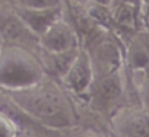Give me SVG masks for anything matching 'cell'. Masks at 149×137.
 I'll list each match as a JSON object with an SVG mask.
<instances>
[{"mask_svg": "<svg viewBox=\"0 0 149 137\" xmlns=\"http://www.w3.org/2000/svg\"><path fill=\"white\" fill-rule=\"evenodd\" d=\"M13 3L12 1H0V36H3L4 32L9 26L11 21L15 19Z\"/></svg>", "mask_w": 149, "mask_h": 137, "instance_id": "7c38bea8", "label": "cell"}, {"mask_svg": "<svg viewBox=\"0 0 149 137\" xmlns=\"http://www.w3.org/2000/svg\"><path fill=\"white\" fill-rule=\"evenodd\" d=\"M38 46L44 50L59 53L81 48L82 41L74 25L62 15L38 37Z\"/></svg>", "mask_w": 149, "mask_h": 137, "instance_id": "8992f818", "label": "cell"}, {"mask_svg": "<svg viewBox=\"0 0 149 137\" xmlns=\"http://www.w3.org/2000/svg\"><path fill=\"white\" fill-rule=\"evenodd\" d=\"M21 127L19 121L4 112H0V137H16Z\"/></svg>", "mask_w": 149, "mask_h": 137, "instance_id": "30bf717a", "label": "cell"}, {"mask_svg": "<svg viewBox=\"0 0 149 137\" xmlns=\"http://www.w3.org/2000/svg\"><path fill=\"white\" fill-rule=\"evenodd\" d=\"M90 137H100V136H90Z\"/></svg>", "mask_w": 149, "mask_h": 137, "instance_id": "e0dca14e", "label": "cell"}, {"mask_svg": "<svg viewBox=\"0 0 149 137\" xmlns=\"http://www.w3.org/2000/svg\"><path fill=\"white\" fill-rule=\"evenodd\" d=\"M81 48L73 49V50H69V51L53 53V51L44 50L40 46H37V54H38L42 65L45 67L46 73L59 81L62 76L65 75L66 71L69 70V67L73 65V62L75 61Z\"/></svg>", "mask_w": 149, "mask_h": 137, "instance_id": "9c48e42d", "label": "cell"}, {"mask_svg": "<svg viewBox=\"0 0 149 137\" xmlns=\"http://www.w3.org/2000/svg\"><path fill=\"white\" fill-rule=\"evenodd\" d=\"M65 0H12L13 6L25 8H59Z\"/></svg>", "mask_w": 149, "mask_h": 137, "instance_id": "8fae6325", "label": "cell"}, {"mask_svg": "<svg viewBox=\"0 0 149 137\" xmlns=\"http://www.w3.org/2000/svg\"><path fill=\"white\" fill-rule=\"evenodd\" d=\"M13 8L16 16L37 38L63 15V6L59 8H25L13 6Z\"/></svg>", "mask_w": 149, "mask_h": 137, "instance_id": "ba28073f", "label": "cell"}, {"mask_svg": "<svg viewBox=\"0 0 149 137\" xmlns=\"http://www.w3.org/2000/svg\"><path fill=\"white\" fill-rule=\"evenodd\" d=\"M16 137H36V136H34V133L32 131H29V129L21 128V129H20V132L17 133Z\"/></svg>", "mask_w": 149, "mask_h": 137, "instance_id": "5bb4252c", "label": "cell"}, {"mask_svg": "<svg viewBox=\"0 0 149 137\" xmlns=\"http://www.w3.org/2000/svg\"><path fill=\"white\" fill-rule=\"evenodd\" d=\"M4 91L24 116L45 128L63 131L78 124L74 98L52 75L31 86Z\"/></svg>", "mask_w": 149, "mask_h": 137, "instance_id": "6da1fadb", "label": "cell"}, {"mask_svg": "<svg viewBox=\"0 0 149 137\" xmlns=\"http://www.w3.org/2000/svg\"><path fill=\"white\" fill-rule=\"evenodd\" d=\"M68 1H73V3L83 4V6H86V4H87V3H88V0H68Z\"/></svg>", "mask_w": 149, "mask_h": 137, "instance_id": "9a60e30c", "label": "cell"}, {"mask_svg": "<svg viewBox=\"0 0 149 137\" xmlns=\"http://www.w3.org/2000/svg\"><path fill=\"white\" fill-rule=\"evenodd\" d=\"M37 46L4 41L0 51V88H21L49 75L37 54Z\"/></svg>", "mask_w": 149, "mask_h": 137, "instance_id": "7a4b0ae2", "label": "cell"}, {"mask_svg": "<svg viewBox=\"0 0 149 137\" xmlns=\"http://www.w3.org/2000/svg\"><path fill=\"white\" fill-rule=\"evenodd\" d=\"M94 78L95 74H94V66L90 53L84 46H82L75 61L69 67L65 75L59 79V82L74 99L86 100L88 91L93 86Z\"/></svg>", "mask_w": 149, "mask_h": 137, "instance_id": "5b68a950", "label": "cell"}, {"mask_svg": "<svg viewBox=\"0 0 149 137\" xmlns=\"http://www.w3.org/2000/svg\"><path fill=\"white\" fill-rule=\"evenodd\" d=\"M130 71L127 67L121 70L113 71L107 75L95 78L93 82L88 95L86 98L87 103L102 115H108V119L118 108L125 106L127 99L130 96L128 94V76Z\"/></svg>", "mask_w": 149, "mask_h": 137, "instance_id": "3957f363", "label": "cell"}, {"mask_svg": "<svg viewBox=\"0 0 149 137\" xmlns=\"http://www.w3.org/2000/svg\"><path fill=\"white\" fill-rule=\"evenodd\" d=\"M116 137H149V109L141 103L118 108L110 118Z\"/></svg>", "mask_w": 149, "mask_h": 137, "instance_id": "277c9868", "label": "cell"}, {"mask_svg": "<svg viewBox=\"0 0 149 137\" xmlns=\"http://www.w3.org/2000/svg\"><path fill=\"white\" fill-rule=\"evenodd\" d=\"M3 45H4V38H3V36H0V51H1Z\"/></svg>", "mask_w": 149, "mask_h": 137, "instance_id": "2e32d148", "label": "cell"}, {"mask_svg": "<svg viewBox=\"0 0 149 137\" xmlns=\"http://www.w3.org/2000/svg\"><path fill=\"white\" fill-rule=\"evenodd\" d=\"M124 62L130 73L149 69V31L140 28L132 32L124 45Z\"/></svg>", "mask_w": 149, "mask_h": 137, "instance_id": "52a82bcc", "label": "cell"}, {"mask_svg": "<svg viewBox=\"0 0 149 137\" xmlns=\"http://www.w3.org/2000/svg\"><path fill=\"white\" fill-rule=\"evenodd\" d=\"M88 1L96 3V4H102V6H106V7H113L118 0H88Z\"/></svg>", "mask_w": 149, "mask_h": 137, "instance_id": "4fadbf2b", "label": "cell"}]
</instances>
